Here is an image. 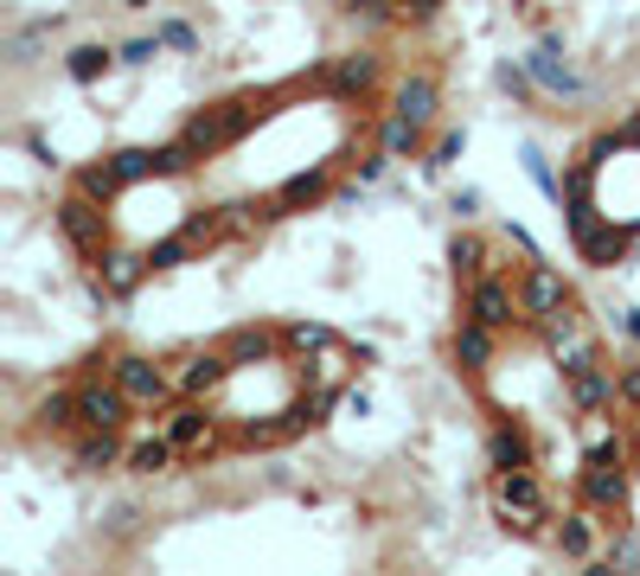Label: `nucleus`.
<instances>
[{"label":"nucleus","instance_id":"obj_27","mask_svg":"<svg viewBox=\"0 0 640 576\" xmlns=\"http://www.w3.org/2000/svg\"><path fill=\"white\" fill-rule=\"evenodd\" d=\"M110 65H122V58H115L110 45H77L71 58H65V71H71L77 83H97V77L110 71Z\"/></svg>","mask_w":640,"mask_h":576},{"label":"nucleus","instance_id":"obj_1","mask_svg":"<svg viewBox=\"0 0 640 576\" xmlns=\"http://www.w3.org/2000/svg\"><path fill=\"white\" fill-rule=\"evenodd\" d=\"M269 103H276V90H237V97H225V103L192 110L187 128H180V148L192 154V167L212 160V154H225V148H237V142L269 115Z\"/></svg>","mask_w":640,"mask_h":576},{"label":"nucleus","instance_id":"obj_17","mask_svg":"<svg viewBox=\"0 0 640 576\" xmlns=\"http://www.w3.org/2000/svg\"><path fill=\"white\" fill-rule=\"evenodd\" d=\"M334 180H339V160H321L314 173H295V180H282V187H276V199H282V212H314V205L334 192Z\"/></svg>","mask_w":640,"mask_h":576},{"label":"nucleus","instance_id":"obj_3","mask_svg":"<svg viewBox=\"0 0 640 576\" xmlns=\"http://www.w3.org/2000/svg\"><path fill=\"white\" fill-rule=\"evenodd\" d=\"M628 487H635V467H628L621 449L583 455V467H576V494H583V506L603 512V526H621L628 519Z\"/></svg>","mask_w":640,"mask_h":576},{"label":"nucleus","instance_id":"obj_4","mask_svg":"<svg viewBox=\"0 0 640 576\" xmlns=\"http://www.w3.org/2000/svg\"><path fill=\"white\" fill-rule=\"evenodd\" d=\"M58 237L71 244L83 263H97V257L110 250V237H115L110 205H103V199H90L83 187H71L65 199H58Z\"/></svg>","mask_w":640,"mask_h":576},{"label":"nucleus","instance_id":"obj_26","mask_svg":"<svg viewBox=\"0 0 640 576\" xmlns=\"http://www.w3.org/2000/svg\"><path fill=\"white\" fill-rule=\"evenodd\" d=\"M71 187H83L90 199H103V205H110L115 192H122V173H115V154H110V160H90V167H77V180H71Z\"/></svg>","mask_w":640,"mask_h":576},{"label":"nucleus","instance_id":"obj_34","mask_svg":"<svg viewBox=\"0 0 640 576\" xmlns=\"http://www.w3.org/2000/svg\"><path fill=\"white\" fill-rule=\"evenodd\" d=\"M454 154H461V135H442V142L429 148V167H449Z\"/></svg>","mask_w":640,"mask_h":576},{"label":"nucleus","instance_id":"obj_6","mask_svg":"<svg viewBox=\"0 0 640 576\" xmlns=\"http://www.w3.org/2000/svg\"><path fill=\"white\" fill-rule=\"evenodd\" d=\"M173 365V391L180 397H199V404H218V391L231 384V352L225 346H187L180 359H167Z\"/></svg>","mask_w":640,"mask_h":576},{"label":"nucleus","instance_id":"obj_5","mask_svg":"<svg viewBox=\"0 0 640 576\" xmlns=\"http://www.w3.org/2000/svg\"><path fill=\"white\" fill-rule=\"evenodd\" d=\"M110 379L128 391V404H135L142 417H160V410L180 397V391H173V365H167V359H148V352H122V346H115Z\"/></svg>","mask_w":640,"mask_h":576},{"label":"nucleus","instance_id":"obj_24","mask_svg":"<svg viewBox=\"0 0 640 576\" xmlns=\"http://www.w3.org/2000/svg\"><path fill=\"white\" fill-rule=\"evenodd\" d=\"M33 417H38V429H45V436H71V429H77V391H52Z\"/></svg>","mask_w":640,"mask_h":576},{"label":"nucleus","instance_id":"obj_32","mask_svg":"<svg viewBox=\"0 0 640 576\" xmlns=\"http://www.w3.org/2000/svg\"><path fill=\"white\" fill-rule=\"evenodd\" d=\"M160 45H167V52H199V38H192L187 20H167V26H160Z\"/></svg>","mask_w":640,"mask_h":576},{"label":"nucleus","instance_id":"obj_18","mask_svg":"<svg viewBox=\"0 0 640 576\" xmlns=\"http://www.w3.org/2000/svg\"><path fill=\"white\" fill-rule=\"evenodd\" d=\"M449 269H454V289L468 295L481 275L493 269V250H487V237L481 230H454V244H449Z\"/></svg>","mask_w":640,"mask_h":576},{"label":"nucleus","instance_id":"obj_20","mask_svg":"<svg viewBox=\"0 0 640 576\" xmlns=\"http://www.w3.org/2000/svg\"><path fill=\"white\" fill-rule=\"evenodd\" d=\"M173 467H180V449H173V436H167V429H154V436H142V442L128 449V474H142V481L173 474Z\"/></svg>","mask_w":640,"mask_h":576},{"label":"nucleus","instance_id":"obj_14","mask_svg":"<svg viewBox=\"0 0 640 576\" xmlns=\"http://www.w3.org/2000/svg\"><path fill=\"white\" fill-rule=\"evenodd\" d=\"M596 532H608L603 512H596V506H576V512H564V519H558L551 551H564L570 564H596V551H603V544H596Z\"/></svg>","mask_w":640,"mask_h":576},{"label":"nucleus","instance_id":"obj_12","mask_svg":"<svg viewBox=\"0 0 640 576\" xmlns=\"http://www.w3.org/2000/svg\"><path fill=\"white\" fill-rule=\"evenodd\" d=\"M487 467H538L531 429L519 417H506V410H493V422H487Z\"/></svg>","mask_w":640,"mask_h":576},{"label":"nucleus","instance_id":"obj_35","mask_svg":"<svg viewBox=\"0 0 640 576\" xmlns=\"http://www.w3.org/2000/svg\"><path fill=\"white\" fill-rule=\"evenodd\" d=\"M454 212H461V218H474V212H481V192H474V187L454 192Z\"/></svg>","mask_w":640,"mask_h":576},{"label":"nucleus","instance_id":"obj_37","mask_svg":"<svg viewBox=\"0 0 640 576\" xmlns=\"http://www.w3.org/2000/svg\"><path fill=\"white\" fill-rule=\"evenodd\" d=\"M621 327H628V334H635V340H640V314H628V320H621Z\"/></svg>","mask_w":640,"mask_h":576},{"label":"nucleus","instance_id":"obj_11","mask_svg":"<svg viewBox=\"0 0 640 576\" xmlns=\"http://www.w3.org/2000/svg\"><path fill=\"white\" fill-rule=\"evenodd\" d=\"M564 410H621L615 365H603V359H590V365H570V372H564Z\"/></svg>","mask_w":640,"mask_h":576},{"label":"nucleus","instance_id":"obj_19","mask_svg":"<svg viewBox=\"0 0 640 576\" xmlns=\"http://www.w3.org/2000/svg\"><path fill=\"white\" fill-rule=\"evenodd\" d=\"M436 110H442V83H436L429 71H416V77L397 83V110H391V115H404V122H416V128H429Z\"/></svg>","mask_w":640,"mask_h":576},{"label":"nucleus","instance_id":"obj_33","mask_svg":"<svg viewBox=\"0 0 640 576\" xmlns=\"http://www.w3.org/2000/svg\"><path fill=\"white\" fill-rule=\"evenodd\" d=\"M526 173H531V180H538L544 192H551V199H564V187L551 180V167H544V154H538V148H526Z\"/></svg>","mask_w":640,"mask_h":576},{"label":"nucleus","instance_id":"obj_29","mask_svg":"<svg viewBox=\"0 0 640 576\" xmlns=\"http://www.w3.org/2000/svg\"><path fill=\"white\" fill-rule=\"evenodd\" d=\"M442 13V0H397V26H429Z\"/></svg>","mask_w":640,"mask_h":576},{"label":"nucleus","instance_id":"obj_22","mask_svg":"<svg viewBox=\"0 0 640 576\" xmlns=\"http://www.w3.org/2000/svg\"><path fill=\"white\" fill-rule=\"evenodd\" d=\"M576 442H583V455L621 449V422H615V410H576Z\"/></svg>","mask_w":640,"mask_h":576},{"label":"nucleus","instance_id":"obj_21","mask_svg":"<svg viewBox=\"0 0 640 576\" xmlns=\"http://www.w3.org/2000/svg\"><path fill=\"white\" fill-rule=\"evenodd\" d=\"M52 33H58V13H45V20H33V26H13L7 45H0V52H7V65H13V71L38 65V52H45V38H52Z\"/></svg>","mask_w":640,"mask_h":576},{"label":"nucleus","instance_id":"obj_8","mask_svg":"<svg viewBox=\"0 0 640 576\" xmlns=\"http://www.w3.org/2000/svg\"><path fill=\"white\" fill-rule=\"evenodd\" d=\"M128 417H142V410L128 404V391L110 372H90L77 384V429H128Z\"/></svg>","mask_w":640,"mask_h":576},{"label":"nucleus","instance_id":"obj_30","mask_svg":"<svg viewBox=\"0 0 640 576\" xmlns=\"http://www.w3.org/2000/svg\"><path fill=\"white\" fill-rule=\"evenodd\" d=\"M615 391H621V410H640V359H628L615 372Z\"/></svg>","mask_w":640,"mask_h":576},{"label":"nucleus","instance_id":"obj_10","mask_svg":"<svg viewBox=\"0 0 640 576\" xmlns=\"http://www.w3.org/2000/svg\"><path fill=\"white\" fill-rule=\"evenodd\" d=\"M449 359H454V372L481 391V379H487L493 359H499V334L481 327L474 314H461V320H454V334H449Z\"/></svg>","mask_w":640,"mask_h":576},{"label":"nucleus","instance_id":"obj_36","mask_svg":"<svg viewBox=\"0 0 640 576\" xmlns=\"http://www.w3.org/2000/svg\"><path fill=\"white\" fill-rule=\"evenodd\" d=\"M621 135H628V142H640V110L628 115V122H621Z\"/></svg>","mask_w":640,"mask_h":576},{"label":"nucleus","instance_id":"obj_7","mask_svg":"<svg viewBox=\"0 0 640 576\" xmlns=\"http://www.w3.org/2000/svg\"><path fill=\"white\" fill-rule=\"evenodd\" d=\"M461 314H474L481 327H493V334H513V327H526V302H519V289L499 275V269H487L468 295H461Z\"/></svg>","mask_w":640,"mask_h":576},{"label":"nucleus","instance_id":"obj_16","mask_svg":"<svg viewBox=\"0 0 640 576\" xmlns=\"http://www.w3.org/2000/svg\"><path fill=\"white\" fill-rule=\"evenodd\" d=\"M128 467L122 429H77V474H115Z\"/></svg>","mask_w":640,"mask_h":576},{"label":"nucleus","instance_id":"obj_31","mask_svg":"<svg viewBox=\"0 0 640 576\" xmlns=\"http://www.w3.org/2000/svg\"><path fill=\"white\" fill-rule=\"evenodd\" d=\"M115 58H122V65H154V58H160V33H154V38H128Z\"/></svg>","mask_w":640,"mask_h":576},{"label":"nucleus","instance_id":"obj_2","mask_svg":"<svg viewBox=\"0 0 640 576\" xmlns=\"http://www.w3.org/2000/svg\"><path fill=\"white\" fill-rule=\"evenodd\" d=\"M493 519H499V532L526 538V544H551V499H544V481H538V467H493Z\"/></svg>","mask_w":640,"mask_h":576},{"label":"nucleus","instance_id":"obj_25","mask_svg":"<svg viewBox=\"0 0 640 576\" xmlns=\"http://www.w3.org/2000/svg\"><path fill=\"white\" fill-rule=\"evenodd\" d=\"M142 519H148V512H142V506H135V499H115L110 512H103V519H97V532L110 538V544H128V538L142 532Z\"/></svg>","mask_w":640,"mask_h":576},{"label":"nucleus","instance_id":"obj_23","mask_svg":"<svg viewBox=\"0 0 640 576\" xmlns=\"http://www.w3.org/2000/svg\"><path fill=\"white\" fill-rule=\"evenodd\" d=\"M218 346L231 352V365H257V359L276 352V334H269V327H237V334H225Z\"/></svg>","mask_w":640,"mask_h":576},{"label":"nucleus","instance_id":"obj_38","mask_svg":"<svg viewBox=\"0 0 640 576\" xmlns=\"http://www.w3.org/2000/svg\"><path fill=\"white\" fill-rule=\"evenodd\" d=\"M635 429H640V410H635Z\"/></svg>","mask_w":640,"mask_h":576},{"label":"nucleus","instance_id":"obj_15","mask_svg":"<svg viewBox=\"0 0 640 576\" xmlns=\"http://www.w3.org/2000/svg\"><path fill=\"white\" fill-rule=\"evenodd\" d=\"M526 71L538 77V90H551V97H583V77L570 71V58H564V45H558V38H544V45L531 52Z\"/></svg>","mask_w":640,"mask_h":576},{"label":"nucleus","instance_id":"obj_13","mask_svg":"<svg viewBox=\"0 0 640 576\" xmlns=\"http://www.w3.org/2000/svg\"><path fill=\"white\" fill-rule=\"evenodd\" d=\"M321 83L334 90L339 103H366L378 90V52H339L334 65L321 71Z\"/></svg>","mask_w":640,"mask_h":576},{"label":"nucleus","instance_id":"obj_9","mask_svg":"<svg viewBox=\"0 0 640 576\" xmlns=\"http://www.w3.org/2000/svg\"><path fill=\"white\" fill-rule=\"evenodd\" d=\"M359 365H366V352H359V346H346L339 334H327V340L307 352L302 384H307V391H321V397H346V384H352Z\"/></svg>","mask_w":640,"mask_h":576},{"label":"nucleus","instance_id":"obj_28","mask_svg":"<svg viewBox=\"0 0 640 576\" xmlns=\"http://www.w3.org/2000/svg\"><path fill=\"white\" fill-rule=\"evenodd\" d=\"M192 257H199V250L187 244V230H167L160 244H148V269H154V275H167V269L192 263Z\"/></svg>","mask_w":640,"mask_h":576}]
</instances>
